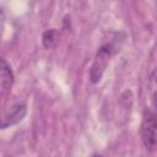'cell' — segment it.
Returning <instances> with one entry per match:
<instances>
[{"instance_id": "obj_1", "label": "cell", "mask_w": 157, "mask_h": 157, "mask_svg": "<svg viewBox=\"0 0 157 157\" xmlns=\"http://www.w3.org/2000/svg\"><path fill=\"white\" fill-rule=\"evenodd\" d=\"M140 136L146 150H157V110L155 108L144 109L140 125Z\"/></svg>"}, {"instance_id": "obj_3", "label": "cell", "mask_w": 157, "mask_h": 157, "mask_svg": "<svg viewBox=\"0 0 157 157\" xmlns=\"http://www.w3.org/2000/svg\"><path fill=\"white\" fill-rule=\"evenodd\" d=\"M26 112H27L26 104L18 103V104L13 105V107L11 108V110L4 117L2 123H1V129H6V128H10V126H12V125L20 123V121L25 118Z\"/></svg>"}, {"instance_id": "obj_7", "label": "cell", "mask_w": 157, "mask_h": 157, "mask_svg": "<svg viewBox=\"0 0 157 157\" xmlns=\"http://www.w3.org/2000/svg\"><path fill=\"white\" fill-rule=\"evenodd\" d=\"M92 157H104V156H102V155H94V156H92Z\"/></svg>"}, {"instance_id": "obj_2", "label": "cell", "mask_w": 157, "mask_h": 157, "mask_svg": "<svg viewBox=\"0 0 157 157\" xmlns=\"http://www.w3.org/2000/svg\"><path fill=\"white\" fill-rule=\"evenodd\" d=\"M114 50H115V45L113 42L105 43L98 49L97 55L94 58V61H93L91 70H90V78L93 83H97L101 80V77H102V75L107 67V64L109 61V58L112 56Z\"/></svg>"}, {"instance_id": "obj_6", "label": "cell", "mask_w": 157, "mask_h": 157, "mask_svg": "<svg viewBox=\"0 0 157 157\" xmlns=\"http://www.w3.org/2000/svg\"><path fill=\"white\" fill-rule=\"evenodd\" d=\"M148 90H150V98H151L152 108L157 110V69L153 70L150 76Z\"/></svg>"}, {"instance_id": "obj_5", "label": "cell", "mask_w": 157, "mask_h": 157, "mask_svg": "<svg viewBox=\"0 0 157 157\" xmlns=\"http://www.w3.org/2000/svg\"><path fill=\"white\" fill-rule=\"evenodd\" d=\"M59 32L55 29V28H50V29H47L44 33H43V37H42V40H43V45L47 48V49H50L53 48L54 45H56V43L59 42Z\"/></svg>"}, {"instance_id": "obj_8", "label": "cell", "mask_w": 157, "mask_h": 157, "mask_svg": "<svg viewBox=\"0 0 157 157\" xmlns=\"http://www.w3.org/2000/svg\"><path fill=\"white\" fill-rule=\"evenodd\" d=\"M156 5H157V2H156Z\"/></svg>"}, {"instance_id": "obj_4", "label": "cell", "mask_w": 157, "mask_h": 157, "mask_svg": "<svg viewBox=\"0 0 157 157\" xmlns=\"http://www.w3.org/2000/svg\"><path fill=\"white\" fill-rule=\"evenodd\" d=\"M12 83H13V72L11 70V66L7 64V61L2 59L1 60V80H0L1 93L5 94L6 92H9L11 90Z\"/></svg>"}]
</instances>
